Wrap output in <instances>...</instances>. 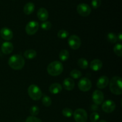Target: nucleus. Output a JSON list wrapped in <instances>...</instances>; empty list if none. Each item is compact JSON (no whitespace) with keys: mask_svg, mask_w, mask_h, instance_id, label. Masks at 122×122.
<instances>
[{"mask_svg":"<svg viewBox=\"0 0 122 122\" xmlns=\"http://www.w3.org/2000/svg\"><path fill=\"white\" fill-rule=\"evenodd\" d=\"M8 63L11 69L19 70L23 68L25 64V61L21 56L19 54H14L10 57Z\"/></svg>","mask_w":122,"mask_h":122,"instance_id":"1","label":"nucleus"},{"mask_svg":"<svg viewBox=\"0 0 122 122\" xmlns=\"http://www.w3.org/2000/svg\"><path fill=\"white\" fill-rule=\"evenodd\" d=\"M110 89L114 95H120L122 94V79L119 76H114L110 81Z\"/></svg>","mask_w":122,"mask_h":122,"instance_id":"2","label":"nucleus"},{"mask_svg":"<svg viewBox=\"0 0 122 122\" xmlns=\"http://www.w3.org/2000/svg\"><path fill=\"white\" fill-rule=\"evenodd\" d=\"M64 70L63 64L59 61H54L48 64L47 72L52 76H57L61 74Z\"/></svg>","mask_w":122,"mask_h":122,"instance_id":"3","label":"nucleus"},{"mask_svg":"<svg viewBox=\"0 0 122 122\" xmlns=\"http://www.w3.org/2000/svg\"><path fill=\"white\" fill-rule=\"evenodd\" d=\"M27 92L30 98L34 101H38L41 98L42 96V92L40 88L34 84L30 85L29 86Z\"/></svg>","mask_w":122,"mask_h":122,"instance_id":"4","label":"nucleus"},{"mask_svg":"<svg viewBox=\"0 0 122 122\" xmlns=\"http://www.w3.org/2000/svg\"><path fill=\"white\" fill-rule=\"evenodd\" d=\"M73 114L76 122H86L88 120V114L83 108H77Z\"/></svg>","mask_w":122,"mask_h":122,"instance_id":"5","label":"nucleus"},{"mask_svg":"<svg viewBox=\"0 0 122 122\" xmlns=\"http://www.w3.org/2000/svg\"><path fill=\"white\" fill-rule=\"evenodd\" d=\"M39 25L38 22L32 20V21H29L26 25V27H25V31L29 35H33L36 33L37 31L39 29Z\"/></svg>","mask_w":122,"mask_h":122,"instance_id":"6","label":"nucleus"},{"mask_svg":"<svg viewBox=\"0 0 122 122\" xmlns=\"http://www.w3.org/2000/svg\"><path fill=\"white\" fill-rule=\"evenodd\" d=\"M78 88L82 92L89 91L92 88L91 81L87 77H83L79 81Z\"/></svg>","mask_w":122,"mask_h":122,"instance_id":"7","label":"nucleus"},{"mask_svg":"<svg viewBox=\"0 0 122 122\" xmlns=\"http://www.w3.org/2000/svg\"><path fill=\"white\" fill-rule=\"evenodd\" d=\"M68 44L73 50H77L81 45V40L78 36L73 35L68 38Z\"/></svg>","mask_w":122,"mask_h":122,"instance_id":"8","label":"nucleus"},{"mask_svg":"<svg viewBox=\"0 0 122 122\" xmlns=\"http://www.w3.org/2000/svg\"><path fill=\"white\" fill-rule=\"evenodd\" d=\"M77 11L83 17H87L91 13L90 6L85 3H81L77 6Z\"/></svg>","mask_w":122,"mask_h":122,"instance_id":"9","label":"nucleus"},{"mask_svg":"<svg viewBox=\"0 0 122 122\" xmlns=\"http://www.w3.org/2000/svg\"><path fill=\"white\" fill-rule=\"evenodd\" d=\"M102 109L105 113H111L114 112L116 108L115 102L112 100H107L102 103Z\"/></svg>","mask_w":122,"mask_h":122,"instance_id":"10","label":"nucleus"},{"mask_svg":"<svg viewBox=\"0 0 122 122\" xmlns=\"http://www.w3.org/2000/svg\"><path fill=\"white\" fill-rule=\"evenodd\" d=\"M92 101L95 103V104L97 105V106L102 104L104 101V99L103 92L100 90L94 91L92 94Z\"/></svg>","mask_w":122,"mask_h":122,"instance_id":"11","label":"nucleus"},{"mask_svg":"<svg viewBox=\"0 0 122 122\" xmlns=\"http://www.w3.org/2000/svg\"><path fill=\"white\" fill-rule=\"evenodd\" d=\"M0 35L2 39L8 41L13 39V31L8 27H3L0 30Z\"/></svg>","mask_w":122,"mask_h":122,"instance_id":"12","label":"nucleus"},{"mask_svg":"<svg viewBox=\"0 0 122 122\" xmlns=\"http://www.w3.org/2000/svg\"><path fill=\"white\" fill-rule=\"evenodd\" d=\"M109 78L106 76H101L97 82V86L100 89H104L109 84Z\"/></svg>","mask_w":122,"mask_h":122,"instance_id":"13","label":"nucleus"},{"mask_svg":"<svg viewBox=\"0 0 122 122\" xmlns=\"http://www.w3.org/2000/svg\"><path fill=\"white\" fill-rule=\"evenodd\" d=\"M13 50H14L13 44L9 41L4 42L1 45V51L4 54H10L13 52Z\"/></svg>","mask_w":122,"mask_h":122,"instance_id":"14","label":"nucleus"},{"mask_svg":"<svg viewBox=\"0 0 122 122\" xmlns=\"http://www.w3.org/2000/svg\"><path fill=\"white\" fill-rule=\"evenodd\" d=\"M37 16L38 18L42 21H46L48 19L49 14L47 10L45 8H40L37 12Z\"/></svg>","mask_w":122,"mask_h":122,"instance_id":"15","label":"nucleus"},{"mask_svg":"<svg viewBox=\"0 0 122 122\" xmlns=\"http://www.w3.org/2000/svg\"><path fill=\"white\" fill-rule=\"evenodd\" d=\"M89 67L94 71H98L101 70L102 67V63L100 60L94 59L91 61Z\"/></svg>","mask_w":122,"mask_h":122,"instance_id":"16","label":"nucleus"},{"mask_svg":"<svg viewBox=\"0 0 122 122\" xmlns=\"http://www.w3.org/2000/svg\"><path fill=\"white\" fill-rule=\"evenodd\" d=\"M75 83L71 78L68 77L63 81V87L67 91H72L75 88Z\"/></svg>","mask_w":122,"mask_h":122,"instance_id":"17","label":"nucleus"},{"mask_svg":"<svg viewBox=\"0 0 122 122\" xmlns=\"http://www.w3.org/2000/svg\"><path fill=\"white\" fill-rule=\"evenodd\" d=\"M49 91L52 94H58L62 91V86L60 83H54L50 85Z\"/></svg>","mask_w":122,"mask_h":122,"instance_id":"18","label":"nucleus"},{"mask_svg":"<svg viewBox=\"0 0 122 122\" xmlns=\"http://www.w3.org/2000/svg\"><path fill=\"white\" fill-rule=\"evenodd\" d=\"M35 10V5L33 2H29L25 4L23 8V11L26 15L31 14Z\"/></svg>","mask_w":122,"mask_h":122,"instance_id":"19","label":"nucleus"},{"mask_svg":"<svg viewBox=\"0 0 122 122\" xmlns=\"http://www.w3.org/2000/svg\"><path fill=\"white\" fill-rule=\"evenodd\" d=\"M37 52L34 50H27L24 52V57L27 59H33L36 57Z\"/></svg>","mask_w":122,"mask_h":122,"instance_id":"20","label":"nucleus"},{"mask_svg":"<svg viewBox=\"0 0 122 122\" xmlns=\"http://www.w3.org/2000/svg\"><path fill=\"white\" fill-rule=\"evenodd\" d=\"M70 56V54L68 50H63L60 52L59 58L61 61H66L67 60Z\"/></svg>","mask_w":122,"mask_h":122,"instance_id":"21","label":"nucleus"},{"mask_svg":"<svg viewBox=\"0 0 122 122\" xmlns=\"http://www.w3.org/2000/svg\"><path fill=\"white\" fill-rule=\"evenodd\" d=\"M77 64H78L79 67L82 69H86L88 67V62L87 60H86L84 58H79L77 61Z\"/></svg>","mask_w":122,"mask_h":122,"instance_id":"22","label":"nucleus"},{"mask_svg":"<svg viewBox=\"0 0 122 122\" xmlns=\"http://www.w3.org/2000/svg\"><path fill=\"white\" fill-rule=\"evenodd\" d=\"M122 45L120 43H118V44H116L115 46H114V52L118 57H121L122 56Z\"/></svg>","mask_w":122,"mask_h":122,"instance_id":"23","label":"nucleus"},{"mask_svg":"<svg viewBox=\"0 0 122 122\" xmlns=\"http://www.w3.org/2000/svg\"><path fill=\"white\" fill-rule=\"evenodd\" d=\"M107 39H108V41L112 44H115L117 41V37L116 35L113 32H110L107 35Z\"/></svg>","mask_w":122,"mask_h":122,"instance_id":"24","label":"nucleus"},{"mask_svg":"<svg viewBox=\"0 0 122 122\" xmlns=\"http://www.w3.org/2000/svg\"><path fill=\"white\" fill-rule=\"evenodd\" d=\"M70 76H71L72 78L75 79H77L80 78L82 76V73L78 70H73L70 71Z\"/></svg>","mask_w":122,"mask_h":122,"instance_id":"25","label":"nucleus"},{"mask_svg":"<svg viewBox=\"0 0 122 122\" xmlns=\"http://www.w3.org/2000/svg\"><path fill=\"white\" fill-rule=\"evenodd\" d=\"M42 102L43 105H44L45 107H50L51 105V103H52V101H51V98L48 96H46V95H45V96L42 98Z\"/></svg>","mask_w":122,"mask_h":122,"instance_id":"26","label":"nucleus"},{"mask_svg":"<svg viewBox=\"0 0 122 122\" xmlns=\"http://www.w3.org/2000/svg\"><path fill=\"white\" fill-rule=\"evenodd\" d=\"M57 36L60 39H66V38L69 37V33L66 30H60L57 33Z\"/></svg>","mask_w":122,"mask_h":122,"instance_id":"27","label":"nucleus"},{"mask_svg":"<svg viewBox=\"0 0 122 122\" xmlns=\"http://www.w3.org/2000/svg\"><path fill=\"white\" fill-rule=\"evenodd\" d=\"M41 28L43 30H50L51 29L52 25H51V23L50 22V21H43V23H42L41 25Z\"/></svg>","mask_w":122,"mask_h":122,"instance_id":"28","label":"nucleus"},{"mask_svg":"<svg viewBox=\"0 0 122 122\" xmlns=\"http://www.w3.org/2000/svg\"><path fill=\"white\" fill-rule=\"evenodd\" d=\"M62 114L66 117H70L72 116L73 113V111L70 108H65L62 111Z\"/></svg>","mask_w":122,"mask_h":122,"instance_id":"29","label":"nucleus"},{"mask_svg":"<svg viewBox=\"0 0 122 122\" xmlns=\"http://www.w3.org/2000/svg\"><path fill=\"white\" fill-rule=\"evenodd\" d=\"M39 113V108L38 106H33L31 107L30 109V113L32 115V116H36L38 115Z\"/></svg>","mask_w":122,"mask_h":122,"instance_id":"30","label":"nucleus"},{"mask_svg":"<svg viewBox=\"0 0 122 122\" xmlns=\"http://www.w3.org/2000/svg\"><path fill=\"white\" fill-rule=\"evenodd\" d=\"M100 119V115L98 113L94 112L90 116V120L92 122H97Z\"/></svg>","mask_w":122,"mask_h":122,"instance_id":"31","label":"nucleus"},{"mask_svg":"<svg viewBox=\"0 0 122 122\" xmlns=\"http://www.w3.org/2000/svg\"><path fill=\"white\" fill-rule=\"evenodd\" d=\"M25 122H42V120L39 118L35 116H29L26 119Z\"/></svg>","mask_w":122,"mask_h":122,"instance_id":"32","label":"nucleus"},{"mask_svg":"<svg viewBox=\"0 0 122 122\" xmlns=\"http://www.w3.org/2000/svg\"><path fill=\"white\" fill-rule=\"evenodd\" d=\"M91 4L94 8H98L101 4V0H92Z\"/></svg>","mask_w":122,"mask_h":122,"instance_id":"33","label":"nucleus"},{"mask_svg":"<svg viewBox=\"0 0 122 122\" xmlns=\"http://www.w3.org/2000/svg\"><path fill=\"white\" fill-rule=\"evenodd\" d=\"M117 41L119 40V42H122V33L121 32H120L119 33V34L117 36Z\"/></svg>","mask_w":122,"mask_h":122,"instance_id":"34","label":"nucleus"},{"mask_svg":"<svg viewBox=\"0 0 122 122\" xmlns=\"http://www.w3.org/2000/svg\"><path fill=\"white\" fill-rule=\"evenodd\" d=\"M91 109L92 110H98L97 105H96V104L92 105V106H91Z\"/></svg>","mask_w":122,"mask_h":122,"instance_id":"35","label":"nucleus"},{"mask_svg":"<svg viewBox=\"0 0 122 122\" xmlns=\"http://www.w3.org/2000/svg\"><path fill=\"white\" fill-rule=\"evenodd\" d=\"M98 122H107L106 121V120H100V121H99Z\"/></svg>","mask_w":122,"mask_h":122,"instance_id":"36","label":"nucleus"}]
</instances>
